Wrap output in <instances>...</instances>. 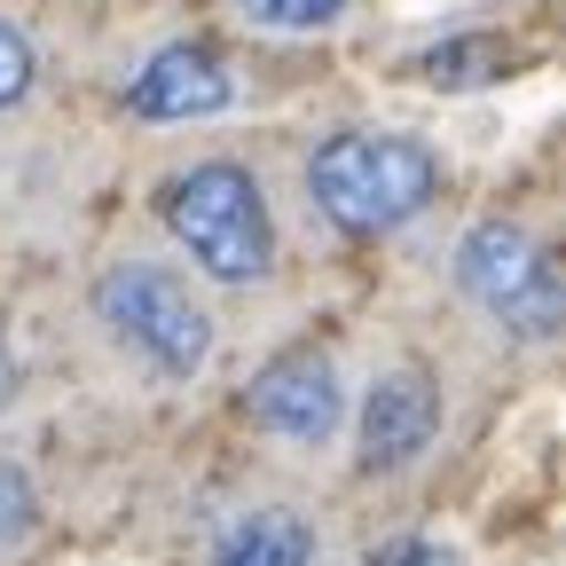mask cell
<instances>
[{
  "instance_id": "1",
  "label": "cell",
  "mask_w": 566,
  "mask_h": 566,
  "mask_svg": "<svg viewBox=\"0 0 566 566\" xmlns=\"http://www.w3.org/2000/svg\"><path fill=\"white\" fill-rule=\"evenodd\" d=\"M441 189V166L417 134H386V126H346L307 158V197L338 237H386L401 221H417Z\"/></svg>"
},
{
  "instance_id": "2",
  "label": "cell",
  "mask_w": 566,
  "mask_h": 566,
  "mask_svg": "<svg viewBox=\"0 0 566 566\" xmlns=\"http://www.w3.org/2000/svg\"><path fill=\"white\" fill-rule=\"evenodd\" d=\"M158 212H166V229L189 244V260H197L205 275H221V283H252V275H268V260H275L268 197H260V181H252L244 166H229V158L174 174L166 197H158Z\"/></svg>"
},
{
  "instance_id": "3",
  "label": "cell",
  "mask_w": 566,
  "mask_h": 566,
  "mask_svg": "<svg viewBox=\"0 0 566 566\" xmlns=\"http://www.w3.org/2000/svg\"><path fill=\"white\" fill-rule=\"evenodd\" d=\"M95 315L142 354V363H158L166 378H197L205 354H212V315L189 300V283L158 260H118L103 268L95 283Z\"/></svg>"
},
{
  "instance_id": "4",
  "label": "cell",
  "mask_w": 566,
  "mask_h": 566,
  "mask_svg": "<svg viewBox=\"0 0 566 566\" xmlns=\"http://www.w3.org/2000/svg\"><path fill=\"white\" fill-rule=\"evenodd\" d=\"M457 275H464V292L520 338H551L566 323V292H558L551 252L512 221H480L457 252Z\"/></svg>"
},
{
  "instance_id": "5",
  "label": "cell",
  "mask_w": 566,
  "mask_h": 566,
  "mask_svg": "<svg viewBox=\"0 0 566 566\" xmlns=\"http://www.w3.org/2000/svg\"><path fill=\"white\" fill-rule=\"evenodd\" d=\"M244 409L283 441H331L338 433V370H331V354H315V346L275 354V363L244 386Z\"/></svg>"
},
{
  "instance_id": "6",
  "label": "cell",
  "mask_w": 566,
  "mask_h": 566,
  "mask_svg": "<svg viewBox=\"0 0 566 566\" xmlns=\"http://www.w3.org/2000/svg\"><path fill=\"white\" fill-rule=\"evenodd\" d=\"M229 63L197 48V40H174L158 48L150 63L134 71V87H126V111L134 118H150V126H174V118H212V111H229Z\"/></svg>"
},
{
  "instance_id": "7",
  "label": "cell",
  "mask_w": 566,
  "mask_h": 566,
  "mask_svg": "<svg viewBox=\"0 0 566 566\" xmlns=\"http://www.w3.org/2000/svg\"><path fill=\"white\" fill-rule=\"evenodd\" d=\"M433 433H441V386H433V370H417V363L386 370L370 386V401H363V464L370 472H401L409 457H424Z\"/></svg>"
},
{
  "instance_id": "8",
  "label": "cell",
  "mask_w": 566,
  "mask_h": 566,
  "mask_svg": "<svg viewBox=\"0 0 566 566\" xmlns=\"http://www.w3.org/2000/svg\"><path fill=\"white\" fill-rule=\"evenodd\" d=\"M212 566H315V535L300 512H252L212 543Z\"/></svg>"
},
{
  "instance_id": "9",
  "label": "cell",
  "mask_w": 566,
  "mask_h": 566,
  "mask_svg": "<svg viewBox=\"0 0 566 566\" xmlns=\"http://www.w3.org/2000/svg\"><path fill=\"white\" fill-rule=\"evenodd\" d=\"M504 63H512L504 40L464 32V40H441L433 55H417V80H433V87H480V80H495Z\"/></svg>"
},
{
  "instance_id": "10",
  "label": "cell",
  "mask_w": 566,
  "mask_h": 566,
  "mask_svg": "<svg viewBox=\"0 0 566 566\" xmlns=\"http://www.w3.org/2000/svg\"><path fill=\"white\" fill-rule=\"evenodd\" d=\"M32 527H40V495H32L24 464H9V457H0V551H9V543H24Z\"/></svg>"
},
{
  "instance_id": "11",
  "label": "cell",
  "mask_w": 566,
  "mask_h": 566,
  "mask_svg": "<svg viewBox=\"0 0 566 566\" xmlns=\"http://www.w3.org/2000/svg\"><path fill=\"white\" fill-rule=\"evenodd\" d=\"M237 9L252 24H268V32H315V24H331L346 9V0H237Z\"/></svg>"
},
{
  "instance_id": "12",
  "label": "cell",
  "mask_w": 566,
  "mask_h": 566,
  "mask_svg": "<svg viewBox=\"0 0 566 566\" xmlns=\"http://www.w3.org/2000/svg\"><path fill=\"white\" fill-rule=\"evenodd\" d=\"M24 95H32V40H24L9 17H0V111L24 103Z\"/></svg>"
},
{
  "instance_id": "13",
  "label": "cell",
  "mask_w": 566,
  "mask_h": 566,
  "mask_svg": "<svg viewBox=\"0 0 566 566\" xmlns=\"http://www.w3.org/2000/svg\"><path fill=\"white\" fill-rule=\"evenodd\" d=\"M370 566H457L433 535H394V543H378L370 551Z\"/></svg>"
},
{
  "instance_id": "14",
  "label": "cell",
  "mask_w": 566,
  "mask_h": 566,
  "mask_svg": "<svg viewBox=\"0 0 566 566\" xmlns=\"http://www.w3.org/2000/svg\"><path fill=\"white\" fill-rule=\"evenodd\" d=\"M17 394V363H9V338H0V401Z\"/></svg>"
}]
</instances>
